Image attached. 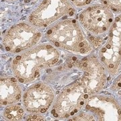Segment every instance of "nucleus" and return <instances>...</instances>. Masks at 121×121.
I'll list each match as a JSON object with an SVG mask.
<instances>
[{
    "label": "nucleus",
    "instance_id": "f257e3e1",
    "mask_svg": "<svg viewBox=\"0 0 121 121\" xmlns=\"http://www.w3.org/2000/svg\"><path fill=\"white\" fill-rule=\"evenodd\" d=\"M59 58L56 48L49 44H41L13 59V73L20 82H31L39 78L42 69L56 64Z\"/></svg>",
    "mask_w": 121,
    "mask_h": 121
},
{
    "label": "nucleus",
    "instance_id": "f03ea898",
    "mask_svg": "<svg viewBox=\"0 0 121 121\" xmlns=\"http://www.w3.org/2000/svg\"><path fill=\"white\" fill-rule=\"evenodd\" d=\"M46 37L56 47L71 52L85 54L91 51L80 27L74 20H66L56 24L48 31Z\"/></svg>",
    "mask_w": 121,
    "mask_h": 121
},
{
    "label": "nucleus",
    "instance_id": "7ed1b4c3",
    "mask_svg": "<svg viewBox=\"0 0 121 121\" xmlns=\"http://www.w3.org/2000/svg\"><path fill=\"white\" fill-rule=\"evenodd\" d=\"M90 93L77 82L66 87L56 99L52 114L60 119L68 118L78 112L86 102H87Z\"/></svg>",
    "mask_w": 121,
    "mask_h": 121
},
{
    "label": "nucleus",
    "instance_id": "20e7f679",
    "mask_svg": "<svg viewBox=\"0 0 121 121\" xmlns=\"http://www.w3.org/2000/svg\"><path fill=\"white\" fill-rule=\"evenodd\" d=\"M67 13L73 14L68 0H44L30 15L29 21L36 26H47Z\"/></svg>",
    "mask_w": 121,
    "mask_h": 121
},
{
    "label": "nucleus",
    "instance_id": "39448f33",
    "mask_svg": "<svg viewBox=\"0 0 121 121\" xmlns=\"http://www.w3.org/2000/svg\"><path fill=\"white\" fill-rule=\"evenodd\" d=\"M40 38L41 34L36 28L21 23L8 30L3 44L8 51L15 53L32 47Z\"/></svg>",
    "mask_w": 121,
    "mask_h": 121
},
{
    "label": "nucleus",
    "instance_id": "423d86ee",
    "mask_svg": "<svg viewBox=\"0 0 121 121\" xmlns=\"http://www.w3.org/2000/svg\"><path fill=\"white\" fill-rule=\"evenodd\" d=\"M83 70V75L76 82L90 94L98 92L104 86L106 75L104 68L94 59L84 58L79 61V67Z\"/></svg>",
    "mask_w": 121,
    "mask_h": 121
},
{
    "label": "nucleus",
    "instance_id": "0eeeda50",
    "mask_svg": "<svg viewBox=\"0 0 121 121\" xmlns=\"http://www.w3.org/2000/svg\"><path fill=\"white\" fill-rule=\"evenodd\" d=\"M54 92L51 87L41 83L30 87L24 95V103L30 112L44 113L54 99Z\"/></svg>",
    "mask_w": 121,
    "mask_h": 121
},
{
    "label": "nucleus",
    "instance_id": "6e6552de",
    "mask_svg": "<svg viewBox=\"0 0 121 121\" xmlns=\"http://www.w3.org/2000/svg\"><path fill=\"white\" fill-rule=\"evenodd\" d=\"M79 19L86 28L93 33L101 34L110 27L112 22V14L108 8L95 5L82 12Z\"/></svg>",
    "mask_w": 121,
    "mask_h": 121
},
{
    "label": "nucleus",
    "instance_id": "1a4fd4ad",
    "mask_svg": "<svg viewBox=\"0 0 121 121\" xmlns=\"http://www.w3.org/2000/svg\"><path fill=\"white\" fill-rule=\"evenodd\" d=\"M1 92L0 102L1 105H8L16 102L20 98L21 89L16 83L13 78L1 79Z\"/></svg>",
    "mask_w": 121,
    "mask_h": 121
},
{
    "label": "nucleus",
    "instance_id": "9d476101",
    "mask_svg": "<svg viewBox=\"0 0 121 121\" xmlns=\"http://www.w3.org/2000/svg\"><path fill=\"white\" fill-rule=\"evenodd\" d=\"M24 110L18 105H12L5 108L4 115L8 121H19L24 115Z\"/></svg>",
    "mask_w": 121,
    "mask_h": 121
},
{
    "label": "nucleus",
    "instance_id": "9b49d317",
    "mask_svg": "<svg viewBox=\"0 0 121 121\" xmlns=\"http://www.w3.org/2000/svg\"><path fill=\"white\" fill-rule=\"evenodd\" d=\"M104 6L117 12L121 11V0H102Z\"/></svg>",
    "mask_w": 121,
    "mask_h": 121
},
{
    "label": "nucleus",
    "instance_id": "f8f14e48",
    "mask_svg": "<svg viewBox=\"0 0 121 121\" xmlns=\"http://www.w3.org/2000/svg\"><path fill=\"white\" fill-rule=\"evenodd\" d=\"M69 121H94V118L86 113H80L78 116H75Z\"/></svg>",
    "mask_w": 121,
    "mask_h": 121
},
{
    "label": "nucleus",
    "instance_id": "ddd939ff",
    "mask_svg": "<svg viewBox=\"0 0 121 121\" xmlns=\"http://www.w3.org/2000/svg\"><path fill=\"white\" fill-rule=\"evenodd\" d=\"M71 1L73 2L74 5L81 7V6H84L86 5L90 4L92 0H71Z\"/></svg>",
    "mask_w": 121,
    "mask_h": 121
},
{
    "label": "nucleus",
    "instance_id": "4468645a",
    "mask_svg": "<svg viewBox=\"0 0 121 121\" xmlns=\"http://www.w3.org/2000/svg\"><path fill=\"white\" fill-rule=\"evenodd\" d=\"M28 121H44L43 117H40L38 114H33L28 117Z\"/></svg>",
    "mask_w": 121,
    "mask_h": 121
},
{
    "label": "nucleus",
    "instance_id": "2eb2a0df",
    "mask_svg": "<svg viewBox=\"0 0 121 121\" xmlns=\"http://www.w3.org/2000/svg\"><path fill=\"white\" fill-rule=\"evenodd\" d=\"M117 82H119V83H121V77L120 78V80H117Z\"/></svg>",
    "mask_w": 121,
    "mask_h": 121
}]
</instances>
